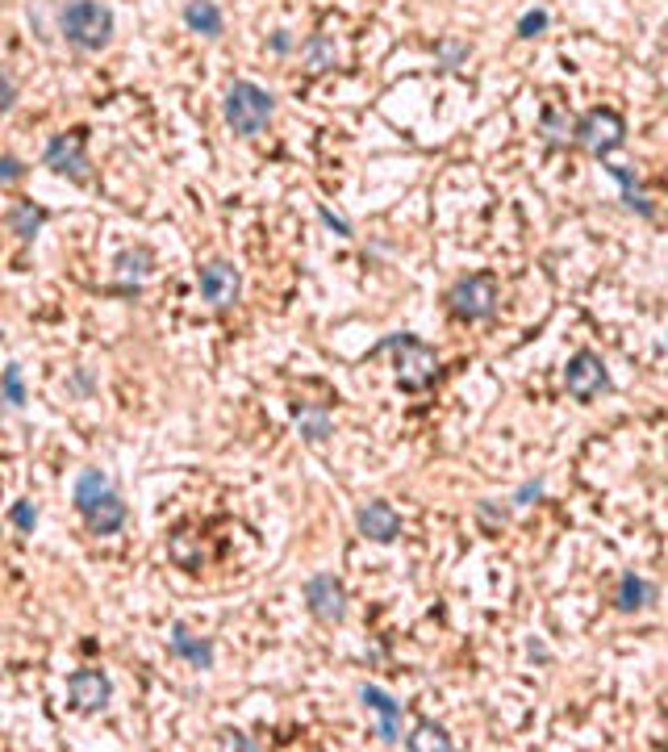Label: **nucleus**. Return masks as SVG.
I'll use <instances>...</instances> for the list:
<instances>
[{"label":"nucleus","instance_id":"f257e3e1","mask_svg":"<svg viewBox=\"0 0 668 752\" xmlns=\"http://www.w3.org/2000/svg\"><path fill=\"white\" fill-rule=\"evenodd\" d=\"M71 498H76V510L92 535H113L126 527V502H122V493L105 481L101 468H84L76 477Z\"/></svg>","mask_w":668,"mask_h":752},{"label":"nucleus","instance_id":"f03ea898","mask_svg":"<svg viewBox=\"0 0 668 752\" xmlns=\"http://www.w3.org/2000/svg\"><path fill=\"white\" fill-rule=\"evenodd\" d=\"M59 30L76 51H105L113 38V9L101 0H67L59 13Z\"/></svg>","mask_w":668,"mask_h":752},{"label":"nucleus","instance_id":"7ed1b4c3","mask_svg":"<svg viewBox=\"0 0 668 752\" xmlns=\"http://www.w3.org/2000/svg\"><path fill=\"white\" fill-rule=\"evenodd\" d=\"M380 351H393L397 356V385L405 393H418L426 389L439 376V356H435V347L431 343H422L414 335H389V339H380L372 347V356H380Z\"/></svg>","mask_w":668,"mask_h":752},{"label":"nucleus","instance_id":"20e7f679","mask_svg":"<svg viewBox=\"0 0 668 752\" xmlns=\"http://www.w3.org/2000/svg\"><path fill=\"white\" fill-rule=\"evenodd\" d=\"M272 113H276V97L268 88H259L255 80H234L226 88V122L234 134L255 138L272 122Z\"/></svg>","mask_w":668,"mask_h":752},{"label":"nucleus","instance_id":"39448f33","mask_svg":"<svg viewBox=\"0 0 668 752\" xmlns=\"http://www.w3.org/2000/svg\"><path fill=\"white\" fill-rule=\"evenodd\" d=\"M497 276L493 272H472V276H460L456 285H451L447 293V305H451V314L464 318V322H485L497 314Z\"/></svg>","mask_w":668,"mask_h":752},{"label":"nucleus","instance_id":"423d86ee","mask_svg":"<svg viewBox=\"0 0 668 752\" xmlns=\"http://www.w3.org/2000/svg\"><path fill=\"white\" fill-rule=\"evenodd\" d=\"M572 138L589 151V155H598L606 159L610 151L623 147V138H627V122H623V113L618 109H589L577 126H572Z\"/></svg>","mask_w":668,"mask_h":752},{"label":"nucleus","instance_id":"0eeeda50","mask_svg":"<svg viewBox=\"0 0 668 752\" xmlns=\"http://www.w3.org/2000/svg\"><path fill=\"white\" fill-rule=\"evenodd\" d=\"M42 163L51 168L55 176H67L71 184H88L92 180V163L84 151V130H71V134H55L42 151Z\"/></svg>","mask_w":668,"mask_h":752},{"label":"nucleus","instance_id":"6e6552de","mask_svg":"<svg viewBox=\"0 0 668 752\" xmlns=\"http://www.w3.org/2000/svg\"><path fill=\"white\" fill-rule=\"evenodd\" d=\"M564 385H568V393L577 397V402H593L602 389H610V372H606L598 351H577V356L568 360V368H564Z\"/></svg>","mask_w":668,"mask_h":752},{"label":"nucleus","instance_id":"1a4fd4ad","mask_svg":"<svg viewBox=\"0 0 668 752\" xmlns=\"http://www.w3.org/2000/svg\"><path fill=\"white\" fill-rule=\"evenodd\" d=\"M305 606L318 623H343L347 615V590L334 573H318L305 581Z\"/></svg>","mask_w":668,"mask_h":752},{"label":"nucleus","instance_id":"9d476101","mask_svg":"<svg viewBox=\"0 0 668 752\" xmlns=\"http://www.w3.org/2000/svg\"><path fill=\"white\" fill-rule=\"evenodd\" d=\"M67 698H71V707H76L80 715H97V711L109 707L113 681L101 669H76L67 677Z\"/></svg>","mask_w":668,"mask_h":752},{"label":"nucleus","instance_id":"9b49d317","mask_svg":"<svg viewBox=\"0 0 668 752\" xmlns=\"http://www.w3.org/2000/svg\"><path fill=\"white\" fill-rule=\"evenodd\" d=\"M197 285H201V297L213 305V310H230V305L238 301V293H243V276H238L234 264L213 260V264L201 268Z\"/></svg>","mask_w":668,"mask_h":752},{"label":"nucleus","instance_id":"f8f14e48","mask_svg":"<svg viewBox=\"0 0 668 752\" xmlns=\"http://www.w3.org/2000/svg\"><path fill=\"white\" fill-rule=\"evenodd\" d=\"M355 527H360V535L372 539V544H393L401 535V514L389 502H368L355 514Z\"/></svg>","mask_w":668,"mask_h":752},{"label":"nucleus","instance_id":"ddd939ff","mask_svg":"<svg viewBox=\"0 0 668 752\" xmlns=\"http://www.w3.org/2000/svg\"><path fill=\"white\" fill-rule=\"evenodd\" d=\"M364 698V707L380 715V727H376V736L385 740V744H401V702L393 694H385L380 686H364L360 690Z\"/></svg>","mask_w":668,"mask_h":752},{"label":"nucleus","instance_id":"4468645a","mask_svg":"<svg viewBox=\"0 0 668 752\" xmlns=\"http://www.w3.org/2000/svg\"><path fill=\"white\" fill-rule=\"evenodd\" d=\"M167 652L172 656H180V661H188L193 669H213V661H218V652H213V644L209 640H201V636H193L184 623L180 627H172V640H167Z\"/></svg>","mask_w":668,"mask_h":752},{"label":"nucleus","instance_id":"2eb2a0df","mask_svg":"<svg viewBox=\"0 0 668 752\" xmlns=\"http://www.w3.org/2000/svg\"><path fill=\"white\" fill-rule=\"evenodd\" d=\"M5 226H9V234H17L21 243H30V239H38V230L46 226V209L34 205V201H13L5 209Z\"/></svg>","mask_w":668,"mask_h":752},{"label":"nucleus","instance_id":"dca6fc26","mask_svg":"<svg viewBox=\"0 0 668 752\" xmlns=\"http://www.w3.org/2000/svg\"><path fill=\"white\" fill-rule=\"evenodd\" d=\"M184 26L193 34L218 38L226 30V17H222V9L213 5V0H188V5H184Z\"/></svg>","mask_w":668,"mask_h":752},{"label":"nucleus","instance_id":"f3484780","mask_svg":"<svg viewBox=\"0 0 668 752\" xmlns=\"http://www.w3.org/2000/svg\"><path fill=\"white\" fill-rule=\"evenodd\" d=\"M652 598H656V585H648V581L635 577V573L618 577V594H614V606H618V610H627V615H631V610H643Z\"/></svg>","mask_w":668,"mask_h":752},{"label":"nucleus","instance_id":"a211bd4d","mask_svg":"<svg viewBox=\"0 0 668 752\" xmlns=\"http://www.w3.org/2000/svg\"><path fill=\"white\" fill-rule=\"evenodd\" d=\"M618 184H623V201H627V209H635V214L639 218H656V205L648 201V193H643V188H639V180H635V172L631 168H618V163H610V168H606Z\"/></svg>","mask_w":668,"mask_h":752},{"label":"nucleus","instance_id":"6ab92c4d","mask_svg":"<svg viewBox=\"0 0 668 752\" xmlns=\"http://www.w3.org/2000/svg\"><path fill=\"white\" fill-rule=\"evenodd\" d=\"M451 744H456V740H451V736H447V727L435 723V719H418V723H414V736L405 740V748H414V752H431V748L447 752Z\"/></svg>","mask_w":668,"mask_h":752},{"label":"nucleus","instance_id":"aec40b11","mask_svg":"<svg viewBox=\"0 0 668 752\" xmlns=\"http://www.w3.org/2000/svg\"><path fill=\"white\" fill-rule=\"evenodd\" d=\"M572 126H577V122H572V117L564 113V109H547L543 113V143L547 147H564V143H572Z\"/></svg>","mask_w":668,"mask_h":752},{"label":"nucleus","instance_id":"412c9836","mask_svg":"<svg viewBox=\"0 0 668 752\" xmlns=\"http://www.w3.org/2000/svg\"><path fill=\"white\" fill-rule=\"evenodd\" d=\"M305 63H309V72H330L334 63H339V51H334V42L330 38H309L305 42Z\"/></svg>","mask_w":668,"mask_h":752},{"label":"nucleus","instance_id":"4be33fe9","mask_svg":"<svg viewBox=\"0 0 668 752\" xmlns=\"http://www.w3.org/2000/svg\"><path fill=\"white\" fill-rule=\"evenodd\" d=\"M297 431H301L309 443H322V439L330 435V414H326V410L301 406V410H297Z\"/></svg>","mask_w":668,"mask_h":752},{"label":"nucleus","instance_id":"5701e85b","mask_svg":"<svg viewBox=\"0 0 668 752\" xmlns=\"http://www.w3.org/2000/svg\"><path fill=\"white\" fill-rule=\"evenodd\" d=\"M0 397L9 406H26V381H21V364H9L5 376H0Z\"/></svg>","mask_w":668,"mask_h":752},{"label":"nucleus","instance_id":"b1692460","mask_svg":"<svg viewBox=\"0 0 668 752\" xmlns=\"http://www.w3.org/2000/svg\"><path fill=\"white\" fill-rule=\"evenodd\" d=\"M547 21H552V17H547V9L522 13V17H518V38H539V34L547 30Z\"/></svg>","mask_w":668,"mask_h":752},{"label":"nucleus","instance_id":"393cba45","mask_svg":"<svg viewBox=\"0 0 668 752\" xmlns=\"http://www.w3.org/2000/svg\"><path fill=\"white\" fill-rule=\"evenodd\" d=\"M117 268H122V276L130 280V276H147V268H151V255L147 251H126L122 260H117Z\"/></svg>","mask_w":668,"mask_h":752},{"label":"nucleus","instance_id":"a878e982","mask_svg":"<svg viewBox=\"0 0 668 752\" xmlns=\"http://www.w3.org/2000/svg\"><path fill=\"white\" fill-rule=\"evenodd\" d=\"M9 519H13V527H17L21 535H34V527H38V510H34L30 502H17V506L9 510Z\"/></svg>","mask_w":668,"mask_h":752},{"label":"nucleus","instance_id":"bb28decb","mask_svg":"<svg viewBox=\"0 0 668 752\" xmlns=\"http://www.w3.org/2000/svg\"><path fill=\"white\" fill-rule=\"evenodd\" d=\"M30 176V168L17 155H0V184H21Z\"/></svg>","mask_w":668,"mask_h":752},{"label":"nucleus","instance_id":"cd10ccee","mask_svg":"<svg viewBox=\"0 0 668 752\" xmlns=\"http://www.w3.org/2000/svg\"><path fill=\"white\" fill-rule=\"evenodd\" d=\"M539 498H543V481H527L514 493V506H535Z\"/></svg>","mask_w":668,"mask_h":752},{"label":"nucleus","instance_id":"c85d7f7f","mask_svg":"<svg viewBox=\"0 0 668 752\" xmlns=\"http://www.w3.org/2000/svg\"><path fill=\"white\" fill-rule=\"evenodd\" d=\"M318 218H322V222H326V226H330L334 234H339V239H351V222H347V218H339V214H330V209H326V205L318 209Z\"/></svg>","mask_w":668,"mask_h":752},{"label":"nucleus","instance_id":"c756f323","mask_svg":"<svg viewBox=\"0 0 668 752\" xmlns=\"http://www.w3.org/2000/svg\"><path fill=\"white\" fill-rule=\"evenodd\" d=\"M13 101H17V84H13L5 72H0V113H9Z\"/></svg>","mask_w":668,"mask_h":752},{"label":"nucleus","instance_id":"7c9ffc66","mask_svg":"<svg viewBox=\"0 0 668 752\" xmlns=\"http://www.w3.org/2000/svg\"><path fill=\"white\" fill-rule=\"evenodd\" d=\"M439 59H443L447 67H456V63L464 59V46H460V42H443V46H439Z\"/></svg>","mask_w":668,"mask_h":752},{"label":"nucleus","instance_id":"2f4dec72","mask_svg":"<svg viewBox=\"0 0 668 752\" xmlns=\"http://www.w3.org/2000/svg\"><path fill=\"white\" fill-rule=\"evenodd\" d=\"M222 744H234V748H255V740L238 736V732H222Z\"/></svg>","mask_w":668,"mask_h":752},{"label":"nucleus","instance_id":"473e14b6","mask_svg":"<svg viewBox=\"0 0 668 752\" xmlns=\"http://www.w3.org/2000/svg\"><path fill=\"white\" fill-rule=\"evenodd\" d=\"M289 46H293V42H289V34H284V30H280V34L272 38V51H280V55H284V51H289Z\"/></svg>","mask_w":668,"mask_h":752}]
</instances>
